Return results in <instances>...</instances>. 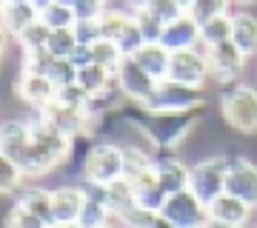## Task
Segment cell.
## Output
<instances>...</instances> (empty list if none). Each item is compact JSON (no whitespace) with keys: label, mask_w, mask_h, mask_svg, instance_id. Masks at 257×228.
<instances>
[{"label":"cell","mask_w":257,"mask_h":228,"mask_svg":"<svg viewBox=\"0 0 257 228\" xmlns=\"http://www.w3.org/2000/svg\"><path fill=\"white\" fill-rule=\"evenodd\" d=\"M143 128L160 151H175L189 140L194 123V111H143Z\"/></svg>","instance_id":"obj_1"},{"label":"cell","mask_w":257,"mask_h":228,"mask_svg":"<svg viewBox=\"0 0 257 228\" xmlns=\"http://www.w3.org/2000/svg\"><path fill=\"white\" fill-rule=\"evenodd\" d=\"M226 126L240 134H257V89L248 83H229L220 94Z\"/></svg>","instance_id":"obj_2"},{"label":"cell","mask_w":257,"mask_h":228,"mask_svg":"<svg viewBox=\"0 0 257 228\" xmlns=\"http://www.w3.org/2000/svg\"><path fill=\"white\" fill-rule=\"evenodd\" d=\"M229 163H231V157H226V154H209V157H200L197 163H192L189 188H192L206 205H211L220 194H226Z\"/></svg>","instance_id":"obj_3"},{"label":"cell","mask_w":257,"mask_h":228,"mask_svg":"<svg viewBox=\"0 0 257 228\" xmlns=\"http://www.w3.org/2000/svg\"><path fill=\"white\" fill-rule=\"evenodd\" d=\"M80 174H83V180L100 182V185H109V182L120 180L123 177V146L109 143V140L92 143L86 157H83Z\"/></svg>","instance_id":"obj_4"},{"label":"cell","mask_w":257,"mask_h":228,"mask_svg":"<svg viewBox=\"0 0 257 228\" xmlns=\"http://www.w3.org/2000/svg\"><path fill=\"white\" fill-rule=\"evenodd\" d=\"M203 103H206L203 89L183 86V83H175V80H160L155 94L140 109L143 111H197Z\"/></svg>","instance_id":"obj_5"},{"label":"cell","mask_w":257,"mask_h":228,"mask_svg":"<svg viewBox=\"0 0 257 228\" xmlns=\"http://www.w3.org/2000/svg\"><path fill=\"white\" fill-rule=\"evenodd\" d=\"M157 214L166 217L175 228H203V222L209 219V205L192 188H183L177 194H169Z\"/></svg>","instance_id":"obj_6"},{"label":"cell","mask_w":257,"mask_h":228,"mask_svg":"<svg viewBox=\"0 0 257 228\" xmlns=\"http://www.w3.org/2000/svg\"><path fill=\"white\" fill-rule=\"evenodd\" d=\"M166 80L183 83V86H194V89H206V83L211 80L209 57L206 49H183V52H172V63H169V74Z\"/></svg>","instance_id":"obj_7"},{"label":"cell","mask_w":257,"mask_h":228,"mask_svg":"<svg viewBox=\"0 0 257 228\" xmlns=\"http://www.w3.org/2000/svg\"><path fill=\"white\" fill-rule=\"evenodd\" d=\"M114 83H117L120 94H123L128 103L143 106V103L155 94V89H157L160 80H155L135 57H123V63H120L117 72H114Z\"/></svg>","instance_id":"obj_8"},{"label":"cell","mask_w":257,"mask_h":228,"mask_svg":"<svg viewBox=\"0 0 257 228\" xmlns=\"http://www.w3.org/2000/svg\"><path fill=\"white\" fill-rule=\"evenodd\" d=\"M206 49V57H209V69H211V80L229 86L246 72V60L248 57L240 52L237 46L226 40V43H217V46H203Z\"/></svg>","instance_id":"obj_9"},{"label":"cell","mask_w":257,"mask_h":228,"mask_svg":"<svg viewBox=\"0 0 257 228\" xmlns=\"http://www.w3.org/2000/svg\"><path fill=\"white\" fill-rule=\"evenodd\" d=\"M226 194H234L237 200L257 211V165L246 157H231L229 177H226Z\"/></svg>","instance_id":"obj_10"},{"label":"cell","mask_w":257,"mask_h":228,"mask_svg":"<svg viewBox=\"0 0 257 228\" xmlns=\"http://www.w3.org/2000/svg\"><path fill=\"white\" fill-rule=\"evenodd\" d=\"M155 174H157V182H160V188L169 194H177L189 188V180H192V165L175 157L172 151H160L155 157Z\"/></svg>","instance_id":"obj_11"},{"label":"cell","mask_w":257,"mask_h":228,"mask_svg":"<svg viewBox=\"0 0 257 228\" xmlns=\"http://www.w3.org/2000/svg\"><path fill=\"white\" fill-rule=\"evenodd\" d=\"M3 157L15 160V163H18V168L23 171V177H29V180H37V177H46V174L57 171V163L49 157V151L37 143L35 137L29 140L26 146H20L18 151L3 154Z\"/></svg>","instance_id":"obj_12"},{"label":"cell","mask_w":257,"mask_h":228,"mask_svg":"<svg viewBox=\"0 0 257 228\" xmlns=\"http://www.w3.org/2000/svg\"><path fill=\"white\" fill-rule=\"evenodd\" d=\"M15 94L23 103H29L32 109H43L55 100L57 86L49 80L46 74H35V72H20L15 80Z\"/></svg>","instance_id":"obj_13"},{"label":"cell","mask_w":257,"mask_h":228,"mask_svg":"<svg viewBox=\"0 0 257 228\" xmlns=\"http://www.w3.org/2000/svg\"><path fill=\"white\" fill-rule=\"evenodd\" d=\"M160 43L169 49V52H183V49H197L200 43V23L186 12L180 15L177 20L172 23H166L163 29V37H160Z\"/></svg>","instance_id":"obj_14"},{"label":"cell","mask_w":257,"mask_h":228,"mask_svg":"<svg viewBox=\"0 0 257 228\" xmlns=\"http://www.w3.org/2000/svg\"><path fill=\"white\" fill-rule=\"evenodd\" d=\"M52 202H55V222H77L80 211L86 205V194H83L80 182H66L52 188Z\"/></svg>","instance_id":"obj_15"},{"label":"cell","mask_w":257,"mask_h":228,"mask_svg":"<svg viewBox=\"0 0 257 228\" xmlns=\"http://www.w3.org/2000/svg\"><path fill=\"white\" fill-rule=\"evenodd\" d=\"M251 214H254V208L246 205L243 200H237L234 194H220V197L209 205V217L231 222V225H237V228H246L248 222H251Z\"/></svg>","instance_id":"obj_16"},{"label":"cell","mask_w":257,"mask_h":228,"mask_svg":"<svg viewBox=\"0 0 257 228\" xmlns=\"http://www.w3.org/2000/svg\"><path fill=\"white\" fill-rule=\"evenodd\" d=\"M15 202L29 208L32 214H37L40 219H46L49 225H55V202H52V188L43 185H23L15 194Z\"/></svg>","instance_id":"obj_17"},{"label":"cell","mask_w":257,"mask_h":228,"mask_svg":"<svg viewBox=\"0 0 257 228\" xmlns=\"http://www.w3.org/2000/svg\"><path fill=\"white\" fill-rule=\"evenodd\" d=\"M231 43L246 57L257 55V18L248 12H231Z\"/></svg>","instance_id":"obj_18"},{"label":"cell","mask_w":257,"mask_h":228,"mask_svg":"<svg viewBox=\"0 0 257 228\" xmlns=\"http://www.w3.org/2000/svg\"><path fill=\"white\" fill-rule=\"evenodd\" d=\"M3 32L9 37H18L26 26H32L40 12H37L35 3H3Z\"/></svg>","instance_id":"obj_19"},{"label":"cell","mask_w":257,"mask_h":228,"mask_svg":"<svg viewBox=\"0 0 257 228\" xmlns=\"http://www.w3.org/2000/svg\"><path fill=\"white\" fill-rule=\"evenodd\" d=\"M135 60H138L155 80H166L169 63H172V52H169L163 43H146L138 55H135Z\"/></svg>","instance_id":"obj_20"},{"label":"cell","mask_w":257,"mask_h":228,"mask_svg":"<svg viewBox=\"0 0 257 228\" xmlns=\"http://www.w3.org/2000/svg\"><path fill=\"white\" fill-rule=\"evenodd\" d=\"M32 140V120H20V117H9L3 120L0 128V154H12L20 146H26Z\"/></svg>","instance_id":"obj_21"},{"label":"cell","mask_w":257,"mask_h":228,"mask_svg":"<svg viewBox=\"0 0 257 228\" xmlns=\"http://www.w3.org/2000/svg\"><path fill=\"white\" fill-rule=\"evenodd\" d=\"M106 202H109L111 214H114V219H117L120 214H126L128 208H135V205H138L135 185H132L126 177H120V180L109 182V185H106Z\"/></svg>","instance_id":"obj_22"},{"label":"cell","mask_w":257,"mask_h":228,"mask_svg":"<svg viewBox=\"0 0 257 228\" xmlns=\"http://www.w3.org/2000/svg\"><path fill=\"white\" fill-rule=\"evenodd\" d=\"M77 83L89 94H97V91L114 86V72L100 63H89V66H83V69H77Z\"/></svg>","instance_id":"obj_23"},{"label":"cell","mask_w":257,"mask_h":228,"mask_svg":"<svg viewBox=\"0 0 257 228\" xmlns=\"http://www.w3.org/2000/svg\"><path fill=\"white\" fill-rule=\"evenodd\" d=\"M226 40H231V12L200 23V43L203 46H217V43H226Z\"/></svg>","instance_id":"obj_24"},{"label":"cell","mask_w":257,"mask_h":228,"mask_svg":"<svg viewBox=\"0 0 257 228\" xmlns=\"http://www.w3.org/2000/svg\"><path fill=\"white\" fill-rule=\"evenodd\" d=\"M128 23H132V12H128V9H123L120 3H114V6H106V12H103V18H100L103 37H109V40H117Z\"/></svg>","instance_id":"obj_25"},{"label":"cell","mask_w":257,"mask_h":228,"mask_svg":"<svg viewBox=\"0 0 257 228\" xmlns=\"http://www.w3.org/2000/svg\"><path fill=\"white\" fill-rule=\"evenodd\" d=\"M49 35H52V29L37 18L32 26H26L18 37H15V43L20 46V52H35V49H46L49 46Z\"/></svg>","instance_id":"obj_26"},{"label":"cell","mask_w":257,"mask_h":228,"mask_svg":"<svg viewBox=\"0 0 257 228\" xmlns=\"http://www.w3.org/2000/svg\"><path fill=\"white\" fill-rule=\"evenodd\" d=\"M92 60L106 66V69H111V72H117V66L123 63V52H120V46L114 43V40L100 37V40L92 46Z\"/></svg>","instance_id":"obj_27"},{"label":"cell","mask_w":257,"mask_h":228,"mask_svg":"<svg viewBox=\"0 0 257 228\" xmlns=\"http://www.w3.org/2000/svg\"><path fill=\"white\" fill-rule=\"evenodd\" d=\"M77 35H74V26L69 29H52V35H49V52L55 57H72V52L77 49Z\"/></svg>","instance_id":"obj_28"},{"label":"cell","mask_w":257,"mask_h":228,"mask_svg":"<svg viewBox=\"0 0 257 228\" xmlns=\"http://www.w3.org/2000/svg\"><path fill=\"white\" fill-rule=\"evenodd\" d=\"M40 20H43L49 29H69V26H74V23H77L72 6L57 3V0L52 3V6H46V9L40 12Z\"/></svg>","instance_id":"obj_29"},{"label":"cell","mask_w":257,"mask_h":228,"mask_svg":"<svg viewBox=\"0 0 257 228\" xmlns=\"http://www.w3.org/2000/svg\"><path fill=\"white\" fill-rule=\"evenodd\" d=\"M135 23H138L140 29H143V35H146V43H160V37H163V29H166V23L160 18H157L155 12L149 9H138L135 15Z\"/></svg>","instance_id":"obj_30"},{"label":"cell","mask_w":257,"mask_h":228,"mask_svg":"<svg viewBox=\"0 0 257 228\" xmlns=\"http://www.w3.org/2000/svg\"><path fill=\"white\" fill-rule=\"evenodd\" d=\"M23 180L26 177L18 168V163L0 154V188H3V194H18L23 188Z\"/></svg>","instance_id":"obj_31"},{"label":"cell","mask_w":257,"mask_h":228,"mask_svg":"<svg viewBox=\"0 0 257 228\" xmlns=\"http://www.w3.org/2000/svg\"><path fill=\"white\" fill-rule=\"evenodd\" d=\"M114 43L120 46V52H123V57H135L146 46V35H143V29L135 23V18H132V23H128L126 29H123V35L114 40Z\"/></svg>","instance_id":"obj_32"},{"label":"cell","mask_w":257,"mask_h":228,"mask_svg":"<svg viewBox=\"0 0 257 228\" xmlns=\"http://www.w3.org/2000/svg\"><path fill=\"white\" fill-rule=\"evenodd\" d=\"M46 77L55 83L57 89H60V86H69V83H77V66H74L69 57H55L52 66L46 69Z\"/></svg>","instance_id":"obj_33"},{"label":"cell","mask_w":257,"mask_h":228,"mask_svg":"<svg viewBox=\"0 0 257 228\" xmlns=\"http://www.w3.org/2000/svg\"><path fill=\"white\" fill-rule=\"evenodd\" d=\"M6 228H52V225L46 219H40L37 214H32L29 208L15 202L9 208V214H6Z\"/></svg>","instance_id":"obj_34"},{"label":"cell","mask_w":257,"mask_h":228,"mask_svg":"<svg viewBox=\"0 0 257 228\" xmlns=\"http://www.w3.org/2000/svg\"><path fill=\"white\" fill-rule=\"evenodd\" d=\"M231 6V0H194L189 15H192L197 23H206V20L217 18V15H226Z\"/></svg>","instance_id":"obj_35"},{"label":"cell","mask_w":257,"mask_h":228,"mask_svg":"<svg viewBox=\"0 0 257 228\" xmlns=\"http://www.w3.org/2000/svg\"><path fill=\"white\" fill-rule=\"evenodd\" d=\"M55 55L49 49H35V52H20V72H35L46 74V69L52 66Z\"/></svg>","instance_id":"obj_36"},{"label":"cell","mask_w":257,"mask_h":228,"mask_svg":"<svg viewBox=\"0 0 257 228\" xmlns=\"http://www.w3.org/2000/svg\"><path fill=\"white\" fill-rule=\"evenodd\" d=\"M57 103H63V106H74V109H83L86 100H89V91L83 89L80 83H69V86H60L55 94Z\"/></svg>","instance_id":"obj_37"},{"label":"cell","mask_w":257,"mask_h":228,"mask_svg":"<svg viewBox=\"0 0 257 228\" xmlns=\"http://www.w3.org/2000/svg\"><path fill=\"white\" fill-rule=\"evenodd\" d=\"M157 217V211H152V208H143V205H135V208H128L126 214H120L117 217V222H123L126 228H149V222Z\"/></svg>","instance_id":"obj_38"},{"label":"cell","mask_w":257,"mask_h":228,"mask_svg":"<svg viewBox=\"0 0 257 228\" xmlns=\"http://www.w3.org/2000/svg\"><path fill=\"white\" fill-rule=\"evenodd\" d=\"M74 35H77V43L80 46H94L103 37L100 20H77L74 23Z\"/></svg>","instance_id":"obj_39"},{"label":"cell","mask_w":257,"mask_h":228,"mask_svg":"<svg viewBox=\"0 0 257 228\" xmlns=\"http://www.w3.org/2000/svg\"><path fill=\"white\" fill-rule=\"evenodd\" d=\"M106 6H109V0H77L72 9L77 20H100Z\"/></svg>","instance_id":"obj_40"},{"label":"cell","mask_w":257,"mask_h":228,"mask_svg":"<svg viewBox=\"0 0 257 228\" xmlns=\"http://www.w3.org/2000/svg\"><path fill=\"white\" fill-rule=\"evenodd\" d=\"M149 9L155 12L163 23H172V20H177L180 15H186V9L177 3V0H152V3H149Z\"/></svg>","instance_id":"obj_41"},{"label":"cell","mask_w":257,"mask_h":228,"mask_svg":"<svg viewBox=\"0 0 257 228\" xmlns=\"http://www.w3.org/2000/svg\"><path fill=\"white\" fill-rule=\"evenodd\" d=\"M77 69H83V66H89V63H94L92 60V46H77L72 52V57H69Z\"/></svg>","instance_id":"obj_42"},{"label":"cell","mask_w":257,"mask_h":228,"mask_svg":"<svg viewBox=\"0 0 257 228\" xmlns=\"http://www.w3.org/2000/svg\"><path fill=\"white\" fill-rule=\"evenodd\" d=\"M120 6H123V9H128L132 12V15H135V12L138 9H146L149 3H152V0H117Z\"/></svg>","instance_id":"obj_43"},{"label":"cell","mask_w":257,"mask_h":228,"mask_svg":"<svg viewBox=\"0 0 257 228\" xmlns=\"http://www.w3.org/2000/svg\"><path fill=\"white\" fill-rule=\"evenodd\" d=\"M203 228H237V225H231V222H223V219H214V217H209L206 222H203Z\"/></svg>","instance_id":"obj_44"},{"label":"cell","mask_w":257,"mask_h":228,"mask_svg":"<svg viewBox=\"0 0 257 228\" xmlns=\"http://www.w3.org/2000/svg\"><path fill=\"white\" fill-rule=\"evenodd\" d=\"M149 228H175V225H172V222H169L166 217H160V214H157V217L149 222Z\"/></svg>","instance_id":"obj_45"},{"label":"cell","mask_w":257,"mask_h":228,"mask_svg":"<svg viewBox=\"0 0 257 228\" xmlns=\"http://www.w3.org/2000/svg\"><path fill=\"white\" fill-rule=\"evenodd\" d=\"M32 3H35V6H37V12H43V9H46V6H52L55 0H32Z\"/></svg>","instance_id":"obj_46"},{"label":"cell","mask_w":257,"mask_h":228,"mask_svg":"<svg viewBox=\"0 0 257 228\" xmlns=\"http://www.w3.org/2000/svg\"><path fill=\"white\" fill-rule=\"evenodd\" d=\"M52 228H83L80 222H55Z\"/></svg>","instance_id":"obj_47"},{"label":"cell","mask_w":257,"mask_h":228,"mask_svg":"<svg viewBox=\"0 0 257 228\" xmlns=\"http://www.w3.org/2000/svg\"><path fill=\"white\" fill-rule=\"evenodd\" d=\"M177 3H180V6H183V9L189 12V9H192V3H194V0H177Z\"/></svg>","instance_id":"obj_48"},{"label":"cell","mask_w":257,"mask_h":228,"mask_svg":"<svg viewBox=\"0 0 257 228\" xmlns=\"http://www.w3.org/2000/svg\"><path fill=\"white\" fill-rule=\"evenodd\" d=\"M103 228H126V225H123V222H114V219H111V222H106Z\"/></svg>","instance_id":"obj_49"},{"label":"cell","mask_w":257,"mask_h":228,"mask_svg":"<svg viewBox=\"0 0 257 228\" xmlns=\"http://www.w3.org/2000/svg\"><path fill=\"white\" fill-rule=\"evenodd\" d=\"M234 6H248V3H254V0H231Z\"/></svg>","instance_id":"obj_50"},{"label":"cell","mask_w":257,"mask_h":228,"mask_svg":"<svg viewBox=\"0 0 257 228\" xmlns=\"http://www.w3.org/2000/svg\"><path fill=\"white\" fill-rule=\"evenodd\" d=\"M57 3H66V6H74V3H77V0H57Z\"/></svg>","instance_id":"obj_51"},{"label":"cell","mask_w":257,"mask_h":228,"mask_svg":"<svg viewBox=\"0 0 257 228\" xmlns=\"http://www.w3.org/2000/svg\"><path fill=\"white\" fill-rule=\"evenodd\" d=\"M3 3H32V0H3Z\"/></svg>","instance_id":"obj_52"},{"label":"cell","mask_w":257,"mask_h":228,"mask_svg":"<svg viewBox=\"0 0 257 228\" xmlns=\"http://www.w3.org/2000/svg\"><path fill=\"white\" fill-rule=\"evenodd\" d=\"M246 228H257V222H248V225Z\"/></svg>","instance_id":"obj_53"}]
</instances>
